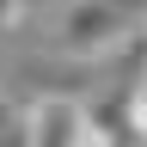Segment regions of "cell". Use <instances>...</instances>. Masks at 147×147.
Listing matches in <instances>:
<instances>
[{
    "mask_svg": "<svg viewBox=\"0 0 147 147\" xmlns=\"http://www.w3.org/2000/svg\"><path fill=\"white\" fill-rule=\"evenodd\" d=\"M135 37H141V18L129 0H86L67 12L55 43L67 55H117V43H135Z\"/></svg>",
    "mask_w": 147,
    "mask_h": 147,
    "instance_id": "obj_1",
    "label": "cell"
},
{
    "mask_svg": "<svg viewBox=\"0 0 147 147\" xmlns=\"http://www.w3.org/2000/svg\"><path fill=\"white\" fill-rule=\"evenodd\" d=\"M135 141V123H129V98H92L80 110V147H129Z\"/></svg>",
    "mask_w": 147,
    "mask_h": 147,
    "instance_id": "obj_2",
    "label": "cell"
},
{
    "mask_svg": "<svg viewBox=\"0 0 147 147\" xmlns=\"http://www.w3.org/2000/svg\"><path fill=\"white\" fill-rule=\"evenodd\" d=\"M31 147H80V110H74L67 98L37 104V117H31Z\"/></svg>",
    "mask_w": 147,
    "mask_h": 147,
    "instance_id": "obj_3",
    "label": "cell"
},
{
    "mask_svg": "<svg viewBox=\"0 0 147 147\" xmlns=\"http://www.w3.org/2000/svg\"><path fill=\"white\" fill-rule=\"evenodd\" d=\"M129 123H135V135L147 141V74H141V86H135V98H129Z\"/></svg>",
    "mask_w": 147,
    "mask_h": 147,
    "instance_id": "obj_4",
    "label": "cell"
},
{
    "mask_svg": "<svg viewBox=\"0 0 147 147\" xmlns=\"http://www.w3.org/2000/svg\"><path fill=\"white\" fill-rule=\"evenodd\" d=\"M25 6H31V0H0V31H18V25H25Z\"/></svg>",
    "mask_w": 147,
    "mask_h": 147,
    "instance_id": "obj_5",
    "label": "cell"
},
{
    "mask_svg": "<svg viewBox=\"0 0 147 147\" xmlns=\"http://www.w3.org/2000/svg\"><path fill=\"white\" fill-rule=\"evenodd\" d=\"M0 117H6V92H0Z\"/></svg>",
    "mask_w": 147,
    "mask_h": 147,
    "instance_id": "obj_6",
    "label": "cell"
}]
</instances>
